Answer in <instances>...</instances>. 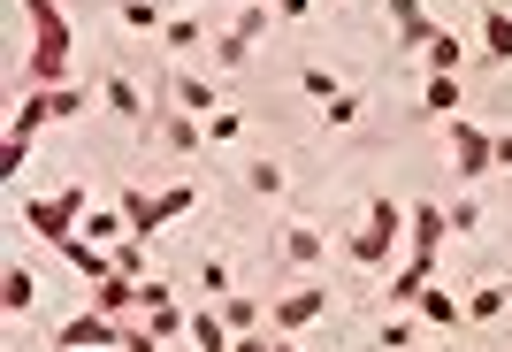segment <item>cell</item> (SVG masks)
Wrapping results in <instances>:
<instances>
[{
  "label": "cell",
  "mask_w": 512,
  "mask_h": 352,
  "mask_svg": "<svg viewBox=\"0 0 512 352\" xmlns=\"http://www.w3.org/2000/svg\"><path fill=\"white\" fill-rule=\"evenodd\" d=\"M245 54H253V39H237V31H222V39H214V62H222V69H237Z\"/></svg>",
  "instance_id": "33"
},
{
  "label": "cell",
  "mask_w": 512,
  "mask_h": 352,
  "mask_svg": "<svg viewBox=\"0 0 512 352\" xmlns=\"http://www.w3.org/2000/svg\"><path fill=\"white\" fill-rule=\"evenodd\" d=\"M428 352H444V345H428Z\"/></svg>",
  "instance_id": "40"
},
{
  "label": "cell",
  "mask_w": 512,
  "mask_h": 352,
  "mask_svg": "<svg viewBox=\"0 0 512 352\" xmlns=\"http://www.w3.org/2000/svg\"><path fill=\"white\" fill-rule=\"evenodd\" d=\"M123 352H169V345H161L153 330H130V337H123Z\"/></svg>",
  "instance_id": "35"
},
{
  "label": "cell",
  "mask_w": 512,
  "mask_h": 352,
  "mask_svg": "<svg viewBox=\"0 0 512 352\" xmlns=\"http://www.w3.org/2000/svg\"><path fill=\"white\" fill-rule=\"evenodd\" d=\"M276 352H299V345H283V337H276Z\"/></svg>",
  "instance_id": "39"
},
{
  "label": "cell",
  "mask_w": 512,
  "mask_h": 352,
  "mask_svg": "<svg viewBox=\"0 0 512 352\" xmlns=\"http://www.w3.org/2000/svg\"><path fill=\"white\" fill-rule=\"evenodd\" d=\"M92 307H100V314H115V322H123V314L138 307V276H107V284H92Z\"/></svg>",
  "instance_id": "16"
},
{
  "label": "cell",
  "mask_w": 512,
  "mask_h": 352,
  "mask_svg": "<svg viewBox=\"0 0 512 352\" xmlns=\"http://www.w3.org/2000/svg\"><path fill=\"white\" fill-rule=\"evenodd\" d=\"M245 184H253V192H268V199H276V192H283V161H276V154L245 161Z\"/></svg>",
  "instance_id": "26"
},
{
  "label": "cell",
  "mask_w": 512,
  "mask_h": 352,
  "mask_svg": "<svg viewBox=\"0 0 512 352\" xmlns=\"http://www.w3.org/2000/svg\"><path fill=\"white\" fill-rule=\"evenodd\" d=\"M115 276H146V238H123V245H115Z\"/></svg>",
  "instance_id": "30"
},
{
  "label": "cell",
  "mask_w": 512,
  "mask_h": 352,
  "mask_svg": "<svg viewBox=\"0 0 512 352\" xmlns=\"http://www.w3.org/2000/svg\"><path fill=\"white\" fill-rule=\"evenodd\" d=\"M161 138H169L176 154H199V146H207V123H199V115H161Z\"/></svg>",
  "instance_id": "19"
},
{
  "label": "cell",
  "mask_w": 512,
  "mask_h": 352,
  "mask_svg": "<svg viewBox=\"0 0 512 352\" xmlns=\"http://www.w3.org/2000/svg\"><path fill=\"white\" fill-rule=\"evenodd\" d=\"M199 291H207V299H230V261H199Z\"/></svg>",
  "instance_id": "29"
},
{
  "label": "cell",
  "mask_w": 512,
  "mask_h": 352,
  "mask_svg": "<svg viewBox=\"0 0 512 352\" xmlns=\"http://www.w3.org/2000/svg\"><path fill=\"white\" fill-rule=\"evenodd\" d=\"M161 46H169V54H192V46H207V31H199V16H169V31H161Z\"/></svg>",
  "instance_id": "23"
},
{
  "label": "cell",
  "mask_w": 512,
  "mask_h": 352,
  "mask_svg": "<svg viewBox=\"0 0 512 352\" xmlns=\"http://www.w3.org/2000/svg\"><path fill=\"white\" fill-rule=\"evenodd\" d=\"M130 337V322H115V314H77V322H62V330H54V345L62 352H100V345H123Z\"/></svg>",
  "instance_id": "6"
},
{
  "label": "cell",
  "mask_w": 512,
  "mask_h": 352,
  "mask_svg": "<svg viewBox=\"0 0 512 352\" xmlns=\"http://www.w3.org/2000/svg\"><path fill=\"white\" fill-rule=\"evenodd\" d=\"M321 253H329V238H321L314 222H291V230H283V261H299V268H314Z\"/></svg>",
  "instance_id": "15"
},
{
  "label": "cell",
  "mask_w": 512,
  "mask_h": 352,
  "mask_svg": "<svg viewBox=\"0 0 512 352\" xmlns=\"http://www.w3.org/2000/svg\"><path fill=\"white\" fill-rule=\"evenodd\" d=\"M451 169L467 176V184L497 169V138L482 131V123H467V115H451Z\"/></svg>",
  "instance_id": "5"
},
{
  "label": "cell",
  "mask_w": 512,
  "mask_h": 352,
  "mask_svg": "<svg viewBox=\"0 0 512 352\" xmlns=\"http://www.w3.org/2000/svg\"><path fill=\"white\" fill-rule=\"evenodd\" d=\"M85 215H92V184H69V192H46L23 207V222H31V238H46L54 253H69V245L85 238Z\"/></svg>",
  "instance_id": "3"
},
{
  "label": "cell",
  "mask_w": 512,
  "mask_h": 352,
  "mask_svg": "<svg viewBox=\"0 0 512 352\" xmlns=\"http://www.w3.org/2000/svg\"><path fill=\"white\" fill-rule=\"evenodd\" d=\"M390 31H398V54H421L436 39V23L421 16V0H390Z\"/></svg>",
  "instance_id": "10"
},
{
  "label": "cell",
  "mask_w": 512,
  "mask_h": 352,
  "mask_svg": "<svg viewBox=\"0 0 512 352\" xmlns=\"http://www.w3.org/2000/svg\"><path fill=\"white\" fill-rule=\"evenodd\" d=\"M299 85L314 92L321 108H329V100H337V77H329V69H321V62H306V69H299Z\"/></svg>",
  "instance_id": "31"
},
{
  "label": "cell",
  "mask_w": 512,
  "mask_h": 352,
  "mask_svg": "<svg viewBox=\"0 0 512 352\" xmlns=\"http://www.w3.org/2000/svg\"><path fill=\"white\" fill-rule=\"evenodd\" d=\"M0 307L8 314H39V276L23 261H8V276H0Z\"/></svg>",
  "instance_id": "11"
},
{
  "label": "cell",
  "mask_w": 512,
  "mask_h": 352,
  "mask_svg": "<svg viewBox=\"0 0 512 352\" xmlns=\"http://www.w3.org/2000/svg\"><path fill=\"white\" fill-rule=\"evenodd\" d=\"M31 16V92H62L69 77V16L54 0H23Z\"/></svg>",
  "instance_id": "1"
},
{
  "label": "cell",
  "mask_w": 512,
  "mask_h": 352,
  "mask_svg": "<svg viewBox=\"0 0 512 352\" xmlns=\"http://www.w3.org/2000/svg\"><path fill=\"white\" fill-rule=\"evenodd\" d=\"M413 307H390V322H383V352H413Z\"/></svg>",
  "instance_id": "25"
},
{
  "label": "cell",
  "mask_w": 512,
  "mask_h": 352,
  "mask_svg": "<svg viewBox=\"0 0 512 352\" xmlns=\"http://www.w3.org/2000/svg\"><path fill=\"white\" fill-rule=\"evenodd\" d=\"M237 39H260V31H268V0H253V8H237V23H230Z\"/></svg>",
  "instance_id": "32"
},
{
  "label": "cell",
  "mask_w": 512,
  "mask_h": 352,
  "mask_svg": "<svg viewBox=\"0 0 512 352\" xmlns=\"http://www.w3.org/2000/svg\"><path fill=\"white\" fill-rule=\"evenodd\" d=\"M268 8H276V16H306V8H314V0H268Z\"/></svg>",
  "instance_id": "36"
},
{
  "label": "cell",
  "mask_w": 512,
  "mask_h": 352,
  "mask_svg": "<svg viewBox=\"0 0 512 352\" xmlns=\"http://www.w3.org/2000/svg\"><path fill=\"white\" fill-rule=\"evenodd\" d=\"M413 115H459V77H428L421 100H413Z\"/></svg>",
  "instance_id": "17"
},
{
  "label": "cell",
  "mask_w": 512,
  "mask_h": 352,
  "mask_svg": "<svg viewBox=\"0 0 512 352\" xmlns=\"http://www.w3.org/2000/svg\"><path fill=\"white\" fill-rule=\"evenodd\" d=\"M413 314H421L428 330H459V314H467V307H459V299H451V291H436V284H428L421 299H413Z\"/></svg>",
  "instance_id": "14"
},
{
  "label": "cell",
  "mask_w": 512,
  "mask_h": 352,
  "mask_svg": "<svg viewBox=\"0 0 512 352\" xmlns=\"http://www.w3.org/2000/svg\"><path fill=\"white\" fill-rule=\"evenodd\" d=\"M444 238H451L444 207H413V230H406V261H428V268H436V253H444Z\"/></svg>",
  "instance_id": "8"
},
{
  "label": "cell",
  "mask_w": 512,
  "mask_h": 352,
  "mask_svg": "<svg viewBox=\"0 0 512 352\" xmlns=\"http://www.w3.org/2000/svg\"><path fill=\"white\" fill-rule=\"evenodd\" d=\"M222 322H230L237 337H253L260 322H268V307H260V299H245V291H230V299H222Z\"/></svg>",
  "instance_id": "21"
},
{
  "label": "cell",
  "mask_w": 512,
  "mask_h": 352,
  "mask_svg": "<svg viewBox=\"0 0 512 352\" xmlns=\"http://www.w3.org/2000/svg\"><path fill=\"white\" fill-rule=\"evenodd\" d=\"M512 307V284H474L467 291V322H497Z\"/></svg>",
  "instance_id": "18"
},
{
  "label": "cell",
  "mask_w": 512,
  "mask_h": 352,
  "mask_svg": "<svg viewBox=\"0 0 512 352\" xmlns=\"http://www.w3.org/2000/svg\"><path fill=\"white\" fill-rule=\"evenodd\" d=\"M321 314H329V291L299 284V291H283L276 307H268V322H276V337H291V330H306V322H321Z\"/></svg>",
  "instance_id": "7"
},
{
  "label": "cell",
  "mask_w": 512,
  "mask_h": 352,
  "mask_svg": "<svg viewBox=\"0 0 512 352\" xmlns=\"http://www.w3.org/2000/svg\"><path fill=\"white\" fill-rule=\"evenodd\" d=\"M115 207H123V215H130V238H153L161 222L192 215V207H199V192H192V184H169V192H123V199H115Z\"/></svg>",
  "instance_id": "4"
},
{
  "label": "cell",
  "mask_w": 512,
  "mask_h": 352,
  "mask_svg": "<svg viewBox=\"0 0 512 352\" xmlns=\"http://www.w3.org/2000/svg\"><path fill=\"white\" fill-rule=\"evenodd\" d=\"M222 8H253V0H222Z\"/></svg>",
  "instance_id": "38"
},
{
  "label": "cell",
  "mask_w": 512,
  "mask_h": 352,
  "mask_svg": "<svg viewBox=\"0 0 512 352\" xmlns=\"http://www.w3.org/2000/svg\"><path fill=\"white\" fill-rule=\"evenodd\" d=\"M406 230H413V207H398V199H367V222L344 238V253H352L360 268H390Z\"/></svg>",
  "instance_id": "2"
},
{
  "label": "cell",
  "mask_w": 512,
  "mask_h": 352,
  "mask_svg": "<svg viewBox=\"0 0 512 352\" xmlns=\"http://www.w3.org/2000/svg\"><path fill=\"white\" fill-rule=\"evenodd\" d=\"M199 123H207V138H214V146H230V138L245 131V115H237V108H214V115H199Z\"/></svg>",
  "instance_id": "28"
},
{
  "label": "cell",
  "mask_w": 512,
  "mask_h": 352,
  "mask_svg": "<svg viewBox=\"0 0 512 352\" xmlns=\"http://www.w3.org/2000/svg\"><path fill=\"white\" fill-rule=\"evenodd\" d=\"M100 108L107 115H123V123H146V92H138V85H130V77H123V69H100Z\"/></svg>",
  "instance_id": "9"
},
{
  "label": "cell",
  "mask_w": 512,
  "mask_h": 352,
  "mask_svg": "<svg viewBox=\"0 0 512 352\" xmlns=\"http://www.w3.org/2000/svg\"><path fill=\"white\" fill-rule=\"evenodd\" d=\"M497 169H512V138H497Z\"/></svg>",
  "instance_id": "37"
},
{
  "label": "cell",
  "mask_w": 512,
  "mask_h": 352,
  "mask_svg": "<svg viewBox=\"0 0 512 352\" xmlns=\"http://www.w3.org/2000/svg\"><path fill=\"white\" fill-rule=\"evenodd\" d=\"M444 222H451V238H474V230H482V207H474V199L459 192V199L444 207Z\"/></svg>",
  "instance_id": "27"
},
{
  "label": "cell",
  "mask_w": 512,
  "mask_h": 352,
  "mask_svg": "<svg viewBox=\"0 0 512 352\" xmlns=\"http://www.w3.org/2000/svg\"><path fill=\"white\" fill-rule=\"evenodd\" d=\"M123 23H130V31H153V39L169 31V16H161V0H123Z\"/></svg>",
  "instance_id": "24"
},
{
  "label": "cell",
  "mask_w": 512,
  "mask_h": 352,
  "mask_svg": "<svg viewBox=\"0 0 512 352\" xmlns=\"http://www.w3.org/2000/svg\"><path fill=\"white\" fill-rule=\"evenodd\" d=\"M482 46H490V62H512V16L505 8H482Z\"/></svg>",
  "instance_id": "22"
},
{
  "label": "cell",
  "mask_w": 512,
  "mask_h": 352,
  "mask_svg": "<svg viewBox=\"0 0 512 352\" xmlns=\"http://www.w3.org/2000/svg\"><path fill=\"white\" fill-rule=\"evenodd\" d=\"M321 115H329V123H360V100H352V92H337V100H329Z\"/></svg>",
  "instance_id": "34"
},
{
  "label": "cell",
  "mask_w": 512,
  "mask_h": 352,
  "mask_svg": "<svg viewBox=\"0 0 512 352\" xmlns=\"http://www.w3.org/2000/svg\"><path fill=\"white\" fill-rule=\"evenodd\" d=\"M169 92H176V108H184V115H214V108H222V100H214V85H207V77H192V69H176Z\"/></svg>",
  "instance_id": "13"
},
{
  "label": "cell",
  "mask_w": 512,
  "mask_h": 352,
  "mask_svg": "<svg viewBox=\"0 0 512 352\" xmlns=\"http://www.w3.org/2000/svg\"><path fill=\"white\" fill-rule=\"evenodd\" d=\"M192 352H237V330L222 322V307H199L192 314Z\"/></svg>",
  "instance_id": "12"
},
{
  "label": "cell",
  "mask_w": 512,
  "mask_h": 352,
  "mask_svg": "<svg viewBox=\"0 0 512 352\" xmlns=\"http://www.w3.org/2000/svg\"><path fill=\"white\" fill-rule=\"evenodd\" d=\"M421 62H428V77H459V31H436L421 46Z\"/></svg>",
  "instance_id": "20"
}]
</instances>
